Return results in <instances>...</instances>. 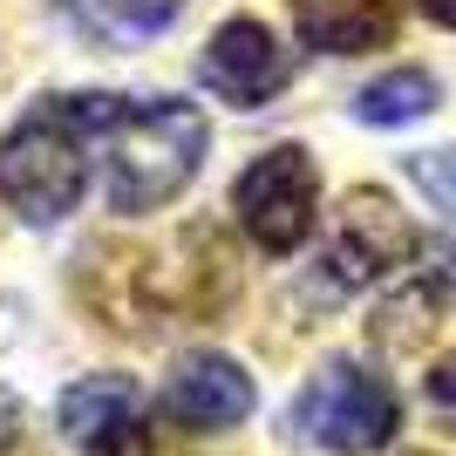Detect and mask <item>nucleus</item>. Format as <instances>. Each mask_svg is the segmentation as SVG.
Returning <instances> with one entry per match:
<instances>
[{
	"instance_id": "9b49d317",
	"label": "nucleus",
	"mask_w": 456,
	"mask_h": 456,
	"mask_svg": "<svg viewBox=\"0 0 456 456\" xmlns=\"http://www.w3.org/2000/svg\"><path fill=\"white\" fill-rule=\"evenodd\" d=\"M55 422H61V436H69V443L95 450V443H110L116 429L143 422V388H136L130 375H82V381L61 388Z\"/></svg>"
},
{
	"instance_id": "a211bd4d",
	"label": "nucleus",
	"mask_w": 456,
	"mask_h": 456,
	"mask_svg": "<svg viewBox=\"0 0 456 456\" xmlns=\"http://www.w3.org/2000/svg\"><path fill=\"white\" fill-rule=\"evenodd\" d=\"M14 422H20V402L7 395V388H0V450H7V443H14Z\"/></svg>"
},
{
	"instance_id": "6ab92c4d",
	"label": "nucleus",
	"mask_w": 456,
	"mask_h": 456,
	"mask_svg": "<svg viewBox=\"0 0 456 456\" xmlns=\"http://www.w3.org/2000/svg\"><path fill=\"white\" fill-rule=\"evenodd\" d=\"M429 20H443V28H456V0H416Z\"/></svg>"
},
{
	"instance_id": "ddd939ff",
	"label": "nucleus",
	"mask_w": 456,
	"mask_h": 456,
	"mask_svg": "<svg viewBox=\"0 0 456 456\" xmlns=\"http://www.w3.org/2000/svg\"><path fill=\"white\" fill-rule=\"evenodd\" d=\"M436 314H443V280H409L375 306L368 334H375V347H388V354H409V347H422L436 334Z\"/></svg>"
},
{
	"instance_id": "f3484780",
	"label": "nucleus",
	"mask_w": 456,
	"mask_h": 456,
	"mask_svg": "<svg viewBox=\"0 0 456 456\" xmlns=\"http://www.w3.org/2000/svg\"><path fill=\"white\" fill-rule=\"evenodd\" d=\"M429 402H436V409H456V354H443V362L429 368Z\"/></svg>"
},
{
	"instance_id": "f03ea898",
	"label": "nucleus",
	"mask_w": 456,
	"mask_h": 456,
	"mask_svg": "<svg viewBox=\"0 0 456 456\" xmlns=\"http://www.w3.org/2000/svg\"><path fill=\"white\" fill-rule=\"evenodd\" d=\"M110 157H102V198L123 218H143V211H164L191 191V177L205 171V110L198 102H177V95H151V102H130L102 130Z\"/></svg>"
},
{
	"instance_id": "39448f33",
	"label": "nucleus",
	"mask_w": 456,
	"mask_h": 456,
	"mask_svg": "<svg viewBox=\"0 0 456 456\" xmlns=\"http://www.w3.org/2000/svg\"><path fill=\"white\" fill-rule=\"evenodd\" d=\"M416 225H409V211L388 198L381 184H354L334 211V239L321 252V280L327 293H354V286H375L388 280L395 266L416 259Z\"/></svg>"
},
{
	"instance_id": "2eb2a0df",
	"label": "nucleus",
	"mask_w": 456,
	"mask_h": 456,
	"mask_svg": "<svg viewBox=\"0 0 456 456\" xmlns=\"http://www.w3.org/2000/svg\"><path fill=\"white\" fill-rule=\"evenodd\" d=\"M409 177H416V191L456 225V143L450 151H416L409 157Z\"/></svg>"
},
{
	"instance_id": "1a4fd4ad",
	"label": "nucleus",
	"mask_w": 456,
	"mask_h": 456,
	"mask_svg": "<svg viewBox=\"0 0 456 456\" xmlns=\"http://www.w3.org/2000/svg\"><path fill=\"white\" fill-rule=\"evenodd\" d=\"M252 402H259V388L232 354H191V362H177L171 388H164V416L177 429L211 436V429H239L252 416Z\"/></svg>"
},
{
	"instance_id": "423d86ee",
	"label": "nucleus",
	"mask_w": 456,
	"mask_h": 456,
	"mask_svg": "<svg viewBox=\"0 0 456 456\" xmlns=\"http://www.w3.org/2000/svg\"><path fill=\"white\" fill-rule=\"evenodd\" d=\"M157 273V300H164V321H218L232 300H239V252H232L225 225L211 218H191L171 232V246L151 252Z\"/></svg>"
},
{
	"instance_id": "6e6552de",
	"label": "nucleus",
	"mask_w": 456,
	"mask_h": 456,
	"mask_svg": "<svg viewBox=\"0 0 456 456\" xmlns=\"http://www.w3.org/2000/svg\"><path fill=\"white\" fill-rule=\"evenodd\" d=\"M286 76H293V61H286L280 35L252 14L218 20L211 41H205V55H198V89L232 102V110H266L273 95L286 89Z\"/></svg>"
},
{
	"instance_id": "f8f14e48",
	"label": "nucleus",
	"mask_w": 456,
	"mask_h": 456,
	"mask_svg": "<svg viewBox=\"0 0 456 456\" xmlns=\"http://www.w3.org/2000/svg\"><path fill=\"white\" fill-rule=\"evenodd\" d=\"M69 28H76L82 41H95V48H136V41L164 35L177 14H184V0H48Z\"/></svg>"
},
{
	"instance_id": "f257e3e1",
	"label": "nucleus",
	"mask_w": 456,
	"mask_h": 456,
	"mask_svg": "<svg viewBox=\"0 0 456 456\" xmlns=\"http://www.w3.org/2000/svg\"><path fill=\"white\" fill-rule=\"evenodd\" d=\"M130 110L123 95H41L14 130L0 136V205L20 225H61L89 191V143Z\"/></svg>"
},
{
	"instance_id": "4468645a",
	"label": "nucleus",
	"mask_w": 456,
	"mask_h": 456,
	"mask_svg": "<svg viewBox=\"0 0 456 456\" xmlns=\"http://www.w3.org/2000/svg\"><path fill=\"white\" fill-rule=\"evenodd\" d=\"M436 102H443V89H436L429 69H388V76H375L362 95H354V116L375 123V130H402V123L429 116Z\"/></svg>"
},
{
	"instance_id": "dca6fc26",
	"label": "nucleus",
	"mask_w": 456,
	"mask_h": 456,
	"mask_svg": "<svg viewBox=\"0 0 456 456\" xmlns=\"http://www.w3.org/2000/svg\"><path fill=\"white\" fill-rule=\"evenodd\" d=\"M95 456H171V450H157V443L143 436V422H130V429H116L110 443H95Z\"/></svg>"
},
{
	"instance_id": "20e7f679",
	"label": "nucleus",
	"mask_w": 456,
	"mask_h": 456,
	"mask_svg": "<svg viewBox=\"0 0 456 456\" xmlns=\"http://www.w3.org/2000/svg\"><path fill=\"white\" fill-rule=\"evenodd\" d=\"M232 211H239V225L259 252L286 259V252L306 246V232H314V211H321V171H314V157L300 143H273L246 164V171L232 177Z\"/></svg>"
},
{
	"instance_id": "9d476101",
	"label": "nucleus",
	"mask_w": 456,
	"mask_h": 456,
	"mask_svg": "<svg viewBox=\"0 0 456 456\" xmlns=\"http://www.w3.org/2000/svg\"><path fill=\"white\" fill-rule=\"evenodd\" d=\"M293 28L321 55H375L402 28L395 0H293Z\"/></svg>"
},
{
	"instance_id": "7ed1b4c3",
	"label": "nucleus",
	"mask_w": 456,
	"mask_h": 456,
	"mask_svg": "<svg viewBox=\"0 0 456 456\" xmlns=\"http://www.w3.org/2000/svg\"><path fill=\"white\" fill-rule=\"evenodd\" d=\"M293 429H300L306 443L334 450V456H375V450L395 443L402 402H395V388H388L375 368L327 362L321 375L300 388V402H293Z\"/></svg>"
},
{
	"instance_id": "0eeeda50",
	"label": "nucleus",
	"mask_w": 456,
	"mask_h": 456,
	"mask_svg": "<svg viewBox=\"0 0 456 456\" xmlns=\"http://www.w3.org/2000/svg\"><path fill=\"white\" fill-rule=\"evenodd\" d=\"M76 293L95 321L110 327V334H123V341H151L157 327H164L151 252L130 246V239H95L76 259Z\"/></svg>"
}]
</instances>
